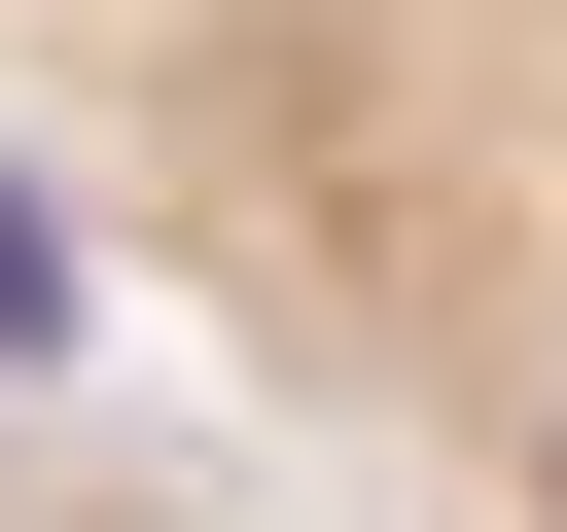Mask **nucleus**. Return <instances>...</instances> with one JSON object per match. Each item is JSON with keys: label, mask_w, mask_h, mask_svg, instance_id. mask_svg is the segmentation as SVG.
<instances>
[{"label": "nucleus", "mask_w": 567, "mask_h": 532, "mask_svg": "<svg viewBox=\"0 0 567 532\" xmlns=\"http://www.w3.org/2000/svg\"><path fill=\"white\" fill-rule=\"evenodd\" d=\"M0 532H248L213 461H106V426H0Z\"/></svg>", "instance_id": "nucleus-2"}, {"label": "nucleus", "mask_w": 567, "mask_h": 532, "mask_svg": "<svg viewBox=\"0 0 567 532\" xmlns=\"http://www.w3.org/2000/svg\"><path fill=\"white\" fill-rule=\"evenodd\" d=\"M177 35H213V0H0V106L71 142V106H106V71H177Z\"/></svg>", "instance_id": "nucleus-3"}, {"label": "nucleus", "mask_w": 567, "mask_h": 532, "mask_svg": "<svg viewBox=\"0 0 567 532\" xmlns=\"http://www.w3.org/2000/svg\"><path fill=\"white\" fill-rule=\"evenodd\" d=\"M35 177L390 532H567V0H213Z\"/></svg>", "instance_id": "nucleus-1"}]
</instances>
